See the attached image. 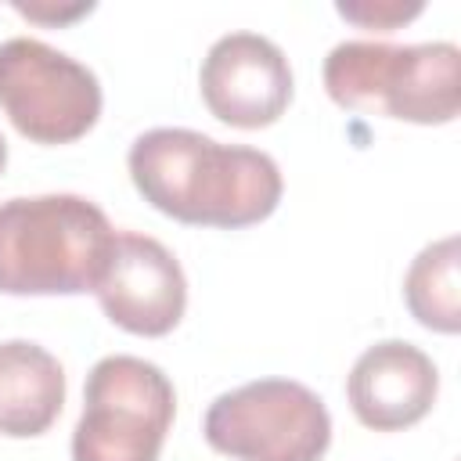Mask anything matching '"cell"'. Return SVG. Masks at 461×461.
<instances>
[{
  "label": "cell",
  "instance_id": "6da1fadb",
  "mask_svg": "<svg viewBox=\"0 0 461 461\" xmlns=\"http://www.w3.org/2000/svg\"><path fill=\"white\" fill-rule=\"evenodd\" d=\"M130 180L158 212L194 227H249L267 220L285 191L277 162L245 144H220L198 130L158 126L126 155Z\"/></svg>",
  "mask_w": 461,
  "mask_h": 461
},
{
  "label": "cell",
  "instance_id": "7a4b0ae2",
  "mask_svg": "<svg viewBox=\"0 0 461 461\" xmlns=\"http://www.w3.org/2000/svg\"><path fill=\"white\" fill-rule=\"evenodd\" d=\"M115 227L83 194H32L0 202V292L79 295L94 292Z\"/></svg>",
  "mask_w": 461,
  "mask_h": 461
},
{
  "label": "cell",
  "instance_id": "3957f363",
  "mask_svg": "<svg viewBox=\"0 0 461 461\" xmlns=\"http://www.w3.org/2000/svg\"><path fill=\"white\" fill-rule=\"evenodd\" d=\"M324 90L349 112L443 126L461 108V50L447 40L407 47L346 40L324 58Z\"/></svg>",
  "mask_w": 461,
  "mask_h": 461
},
{
  "label": "cell",
  "instance_id": "277c9868",
  "mask_svg": "<svg viewBox=\"0 0 461 461\" xmlns=\"http://www.w3.org/2000/svg\"><path fill=\"white\" fill-rule=\"evenodd\" d=\"M176 414V393L151 360L115 353L90 367L72 461H158Z\"/></svg>",
  "mask_w": 461,
  "mask_h": 461
},
{
  "label": "cell",
  "instance_id": "5b68a950",
  "mask_svg": "<svg viewBox=\"0 0 461 461\" xmlns=\"http://www.w3.org/2000/svg\"><path fill=\"white\" fill-rule=\"evenodd\" d=\"M202 432L216 454L238 461H321L331 443V414L303 382L256 378L216 396Z\"/></svg>",
  "mask_w": 461,
  "mask_h": 461
},
{
  "label": "cell",
  "instance_id": "8992f818",
  "mask_svg": "<svg viewBox=\"0 0 461 461\" xmlns=\"http://www.w3.org/2000/svg\"><path fill=\"white\" fill-rule=\"evenodd\" d=\"M0 108L36 144H72L101 115V83L72 54L11 36L0 43Z\"/></svg>",
  "mask_w": 461,
  "mask_h": 461
},
{
  "label": "cell",
  "instance_id": "52a82bcc",
  "mask_svg": "<svg viewBox=\"0 0 461 461\" xmlns=\"http://www.w3.org/2000/svg\"><path fill=\"white\" fill-rule=\"evenodd\" d=\"M94 292L112 324L144 339L169 335L187 306V277L176 256L158 238L137 230H115Z\"/></svg>",
  "mask_w": 461,
  "mask_h": 461
},
{
  "label": "cell",
  "instance_id": "ba28073f",
  "mask_svg": "<svg viewBox=\"0 0 461 461\" xmlns=\"http://www.w3.org/2000/svg\"><path fill=\"white\" fill-rule=\"evenodd\" d=\"M205 108L238 130H259L281 119L292 101V68L285 50L259 32L220 36L202 61Z\"/></svg>",
  "mask_w": 461,
  "mask_h": 461
},
{
  "label": "cell",
  "instance_id": "9c48e42d",
  "mask_svg": "<svg viewBox=\"0 0 461 461\" xmlns=\"http://www.w3.org/2000/svg\"><path fill=\"white\" fill-rule=\"evenodd\" d=\"M349 407L360 425L375 432H396L418 425L439 393V371L425 349L403 339L367 346L346 382Z\"/></svg>",
  "mask_w": 461,
  "mask_h": 461
},
{
  "label": "cell",
  "instance_id": "30bf717a",
  "mask_svg": "<svg viewBox=\"0 0 461 461\" xmlns=\"http://www.w3.org/2000/svg\"><path fill=\"white\" fill-rule=\"evenodd\" d=\"M65 403V371L43 346L11 339L0 342V432L14 439L40 436L54 425Z\"/></svg>",
  "mask_w": 461,
  "mask_h": 461
},
{
  "label": "cell",
  "instance_id": "8fae6325",
  "mask_svg": "<svg viewBox=\"0 0 461 461\" xmlns=\"http://www.w3.org/2000/svg\"><path fill=\"white\" fill-rule=\"evenodd\" d=\"M457 263H461V241H457V234H447V238L425 245L403 277V295H407L414 321L432 331H443V335H454L461 328Z\"/></svg>",
  "mask_w": 461,
  "mask_h": 461
},
{
  "label": "cell",
  "instance_id": "7c38bea8",
  "mask_svg": "<svg viewBox=\"0 0 461 461\" xmlns=\"http://www.w3.org/2000/svg\"><path fill=\"white\" fill-rule=\"evenodd\" d=\"M335 11H339L346 22L360 25V29L393 32L396 25L418 18V14H421V4H418V0H411V4H403V0H357V4H346V0H342V4H335Z\"/></svg>",
  "mask_w": 461,
  "mask_h": 461
},
{
  "label": "cell",
  "instance_id": "4fadbf2b",
  "mask_svg": "<svg viewBox=\"0 0 461 461\" xmlns=\"http://www.w3.org/2000/svg\"><path fill=\"white\" fill-rule=\"evenodd\" d=\"M18 14L32 18V22H72L79 14H90L94 4H72V7H43V4H14Z\"/></svg>",
  "mask_w": 461,
  "mask_h": 461
},
{
  "label": "cell",
  "instance_id": "5bb4252c",
  "mask_svg": "<svg viewBox=\"0 0 461 461\" xmlns=\"http://www.w3.org/2000/svg\"><path fill=\"white\" fill-rule=\"evenodd\" d=\"M4 166H7V140L0 137V173H4Z\"/></svg>",
  "mask_w": 461,
  "mask_h": 461
}]
</instances>
